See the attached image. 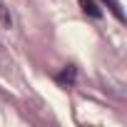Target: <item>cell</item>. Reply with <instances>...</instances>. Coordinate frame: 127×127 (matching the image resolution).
Here are the masks:
<instances>
[{
    "label": "cell",
    "instance_id": "1",
    "mask_svg": "<svg viewBox=\"0 0 127 127\" xmlns=\"http://www.w3.org/2000/svg\"><path fill=\"white\" fill-rule=\"evenodd\" d=\"M80 8H82L90 18H102V10H100V5L95 3V0H80Z\"/></svg>",
    "mask_w": 127,
    "mask_h": 127
},
{
    "label": "cell",
    "instance_id": "2",
    "mask_svg": "<svg viewBox=\"0 0 127 127\" xmlns=\"http://www.w3.org/2000/svg\"><path fill=\"white\" fill-rule=\"evenodd\" d=\"M57 82H62V85H72V82H75V67H65V70L57 75Z\"/></svg>",
    "mask_w": 127,
    "mask_h": 127
},
{
    "label": "cell",
    "instance_id": "3",
    "mask_svg": "<svg viewBox=\"0 0 127 127\" xmlns=\"http://www.w3.org/2000/svg\"><path fill=\"white\" fill-rule=\"evenodd\" d=\"M0 23H3V28H10L13 25V18H10V13H8V8L0 3Z\"/></svg>",
    "mask_w": 127,
    "mask_h": 127
},
{
    "label": "cell",
    "instance_id": "4",
    "mask_svg": "<svg viewBox=\"0 0 127 127\" xmlns=\"http://www.w3.org/2000/svg\"><path fill=\"white\" fill-rule=\"evenodd\" d=\"M105 3H110V10H112V13L122 20V10H120V5H117V0H105Z\"/></svg>",
    "mask_w": 127,
    "mask_h": 127
}]
</instances>
